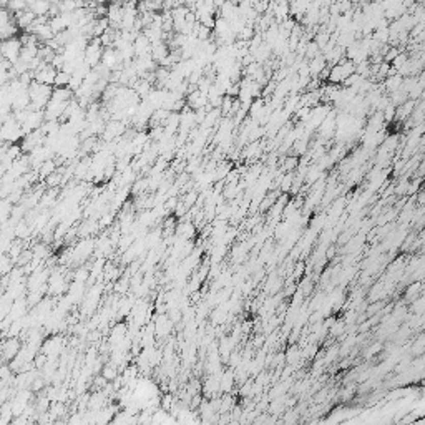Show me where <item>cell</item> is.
<instances>
[{
	"instance_id": "obj_2",
	"label": "cell",
	"mask_w": 425,
	"mask_h": 425,
	"mask_svg": "<svg viewBox=\"0 0 425 425\" xmlns=\"http://www.w3.org/2000/svg\"><path fill=\"white\" fill-rule=\"evenodd\" d=\"M103 377H105L106 380L115 379V377H117V371H115V367H105V371H103Z\"/></svg>"
},
{
	"instance_id": "obj_1",
	"label": "cell",
	"mask_w": 425,
	"mask_h": 425,
	"mask_svg": "<svg viewBox=\"0 0 425 425\" xmlns=\"http://www.w3.org/2000/svg\"><path fill=\"white\" fill-rule=\"evenodd\" d=\"M20 52H22V42L18 37L2 42V59H5L12 65L20 60Z\"/></svg>"
}]
</instances>
